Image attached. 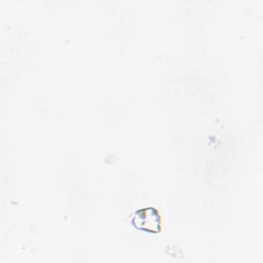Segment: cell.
I'll return each mask as SVG.
<instances>
[{"label":"cell","mask_w":263,"mask_h":263,"mask_svg":"<svg viewBox=\"0 0 263 263\" xmlns=\"http://www.w3.org/2000/svg\"><path fill=\"white\" fill-rule=\"evenodd\" d=\"M133 225L140 230L146 232H159L161 218L157 210L154 208H145L136 212L132 219Z\"/></svg>","instance_id":"obj_1"}]
</instances>
